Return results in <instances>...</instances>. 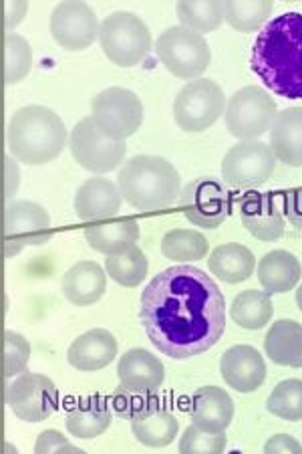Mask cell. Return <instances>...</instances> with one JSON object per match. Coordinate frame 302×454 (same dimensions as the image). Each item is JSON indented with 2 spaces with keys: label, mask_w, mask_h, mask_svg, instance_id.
Returning <instances> with one entry per match:
<instances>
[{
  "label": "cell",
  "mask_w": 302,
  "mask_h": 454,
  "mask_svg": "<svg viewBox=\"0 0 302 454\" xmlns=\"http://www.w3.org/2000/svg\"><path fill=\"white\" fill-rule=\"evenodd\" d=\"M147 338L172 360H190L212 349L226 329V301L212 277L194 265L161 270L139 299Z\"/></svg>",
  "instance_id": "6da1fadb"
},
{
  "label": "cell",
  "mask_w": 302,
  "mask_h": 454,
  "mask_svg": "<svg viewBox=\"0 0 302 454\" xmlns=\"http://www.w3.org/2000/svg\"><path fill=\"white\" fill-rule=\"evenodd\" d=\"M252 71L272 93L284 99H302V14L284 12L256 36Z\"/></svg>",
  "instance_id": "7a4b0ae2"
},
{
  "label": "cell",
  "mask_w": 302,
  "mask_h": 454,
  "mask_svg": "<svg viewBox=\"0 0 302 454\" xmlns=\"http://www.w3.org/2000/svg\"><path fill=\"white\" fill-rule=\"evenodd\" d=\"M6 144L12 158L28 166L53 162L67 144V128L53 109L45 106L20 107L6 128Z\"/></svg>",
  "instance_id": "3957f363"
},
{
  "label": "cell",
  "mask_w": 302,
  "mask_h": 454,
  "mask_svg": "<svg viewBox=\"0 0 302 454\" xmlns=\"http://www.w3.org/2000/svg\"><path fill=\"white\" fill-rule=\"evenodd\" d=\"M117 186L125 202L142 212L169 208L182 194L178 170L159 156L128 160L117 174Z\"/></svg>",
  "instance_id": "277c9868"
},
{
  "label": "cell",
  "mask_w": 302,
  "mask_h": 454,
  "mask_svg": "<svg viewBox=\"0 0 302 454\" xmlns=\"http://www.w3.org/2000/svg\"><path fill=\"white\" fill-rule=\"evenodd\" d=\"M99 45L113 65L129 69L150 55L151 33L137 14L117 11L101 20Z\"/></svg>",
  "instance_id": "5b68a950"
},
{
  "label": "cell",
  "mask_w": 302,
  "mask_h": 454,
  "mask_svg": "<svg viewBox=\"0 0 302 454\" xmlns=\"http://www.w3.org/2000/svg\"><path fill=\"white\" fill-rule=\"evenodd\" d=\"M158 57L174 77L194 82L210 67L212 51L205 36L186 27H169L158 36Z\"/></svg>",
  "instance_id": "8992f818"
},
{
  "label": "cell",
  "mask_w": 302,
  "mask_h": 454,
  "mask_svg": "<svg viewBox=\"0 0 302 454\" xmlns=\"http://www.w3.org/2000/svg\"><path fill=\"white\" fill-rule=\"evenodd\" d=\"M278 115L276 101L262 87L248 85L236 91L226 104V128L242 142L258 140L270 131Z\"/></svg>",
  "instance_id": "52a82bcc"
},
{
  "label": "cell",
  "mask_w": 302,
  "mask_h": 454,
  "mask_svg": "<svg viewBox=\"0 0 302 454\" xmlns=\"http://www.w3.org/2000/svg\"><path fill=\"white\" fill-rule=\"evenodd\" d=\"M226 95L212 79H194L180 90L174 101L175 123L190 134L212 128L226 112Z\"/></svg>",
  "instance_id": "ba28073f"
},
{
  "label": "cell",
  "mask_w": 302,
  "mask_h": 454,
  "mask_svg": "<svg viewBox=\"0 0 302 454\" xmlns=\"http://www.w3.org/2000/svg\"><path fill=\"white\" fill-rule=\"evenodd\" d=\"M91 117L103 134L125 142L143 123V104L134 91L125 87H109L95 95Z\"/></svg>",
  "instance_id": "9c48e42d"
},
{
  "label": "cell",
  "mask_w": 302,
  "mask_h": 454,
  "mask_svg": "<svg viewBox=\"0 0 302 454\" xmlns=\"http://www.w3.org/2000/svg\"><path fill=\"white\" fill-rule=\"evenodd\" d=\"M71 156L75 162L93 174H107L113 172L123 164L128 145L121 140H113L103 134L95 126L93 117H83L75 128L71 129L69 136Z\"/></svg>",
  "instance_id": "30bf717a"
},
{
  "label": "cell",
  "mask_w": 302,
  "mask_h": 454,
  "mask_svg": "<svg viewBox=\"0 0 302 454\" xmlns=\"http://www.w3.org/2000/svg\"><path fill=\"white\" fill-rule=\"evenodd\" d=\"M6 404L25 422H43L58 410V390L45 373L23 372L6 387Z\"/></svg>",
  "instance_id": "8fae6325"
},
{
  "label": "cell",
  "mask_w": 302,
  "mask_h": 454,
  "mask_svg": "<svg viewBox=\"0 0 302 454\" xmlns=\"http://www.w3.org/2000/svg\"><path fill=\"white\" fill-rule=\"evenodd\" d=\"M275 168L276 156L268 144L238 142L222 160V180L232 188H256L270 180Z\"/></svg>",
  "instance_id": "7c38bea8"
},
{
  "label": "cell",
  "mask_w": 302,
  "mask_h": 454,
  "mask_svg": "<svg viewBox=\"0 0 302 454\" xmlns=\"http://www.w3.org/2000/svg\"><path fill=\"white\" fill-rule=\"evenodd\" d=\"M180 208L191 224L200 229H218L232 212L228 190L213 178H197L182 190Z\"/></svg>",
  "instance_id": "4fadbf2b"
},
{
  "label": "cell",
  "mask_w": 302,
  "mask_h": 454,
  "mask_svg": "<svg viewBox=\"0 0 302 454\" xmlns=\"http://www.w3.org/2000/svg\"><path fill=\"white\" fill-rule=\"evenodd\" d=\"M50 216L36 202L12 200L4 208V254H19L27 245L39 247L50 240Z\"/></svg>",
  "instance_id": "5bb4252c"
},
{
  "label": "cell",
  "mask_w": 302,
  "mask_h": 454,
  "mask_svg": "<svg viewBox=\"0 0 302 454\" xmlns=\"http://www.w3.org/2000/svg\"><path fill=\"white\" fill-rule=\"evenodd\" d=\"M99 19L89 4L61 3L50 12L49 31L58 47L83 51L99 39Z\"/></svg>",
  "instance_id": "9a60e30c"
},
{
  "label": "cell",
  "mask_w": 302,
  "mask_h": 454,
  "mask_svg": "<svg viewBox=\"0 0 302 454\" xmlns=\"http://www.w3.org/2000/svg\"><path fill=\"white\" fill-rule=\"evenodd\" d=\"M220 372L224 382L240 394L258 390L267 380V364L260 351L252 346H232L226 349L220 360Z\"/></svg>",
  "instance_id": "2e32d148"
},
{
  "label": "cell",
  "mask_w": 302,
  "mask_h": 454,
  "mask_svg": "<svg viewBox=\"0 0 302 454\" xmlns=\"http://www.w3.org/2000/svg\"><path fill=\"white\" fill-rule=\"evenodd\" d=\"M240 218L244 229L258 240H278L284 234V216L275 196L248 192L240 200Z\"/></svg>",
  "instance_id": "e0dca14e"
},
{
  "label": "cell",
  "mask_w": 302,
  "mask_h": 454,
  "mask_svg": "<svg viewBox=\"0 0 302 454\" xmlns=\"http://www.w3.org/2000/svg\"><path fill=\"white\" fill-rule=\"evenodd\" d=\"M117 357V340L107 329H89L71 343L67 362L79 372H97L107 368Z\"/></svg>",
  "instance_id": "ac0fdd59"
},
{
  "label": "cell",
  "mask_w": 302,
  "mask_h": 454,
  "mask_svg": "<svg viewBox=\"0 0 302 454\" xmlns=\"http://www.w3.org/2000/svg\"><path fill=\"white\" fill-rule=\"evenodd\" d=\"M121 190L112 180L91 178L77 190L75 212L83 223L112 218L121 208Z\"/></svg>",
  "instance_id": "d6986e66"
},
{
  "label": "cell",
  "mask_w": 302,
  "mask_h": 454,
  "mask_svg": "<svg viewBox=\"0 0 302 454\" xmlns=\"http://www.w3.org/2000/svg\"><path fill=\"white\" fill-rule=\"evenodd\" d=\"M190 416L205 432H226L234 419V402L222 387L204 386L191 396Z\"/></svg>",
  "instance_id": "ffe728a7"
},
{
  "label": "cell",
  "mask_w": 302,
  "mask_h": 454,
  "mask_svg": "<svg viewBox=\"0 0 302 454\" xmlns=\"http://www.w3.org/2000/svg\"><path fill=\"white\" fill-rule=\"evenodd\" d=\"M117 376H120V384L129 387V390L156 392L164 384L166 368L151 351L136 348L125 351L120 357Z\"/></svg>",
  "instance_id": "44dd1931"
},
{
  "label": "cell",
  "mask_w": 302,
  "mask_h": 454,
  "mask_svg": "<svg viewBox=\"0 0 302 454\" xmlns=\"http://www.w3.org/2000/svg\"><path fill=\"white\" fill-rule=\"evenodd\" d=\"M112 402L105 396H99V394L85 396L69 408L65 416V427L81 441H91L112 427Z\"/></svg>",
  "instance_id": "7402d4cb"
},
{
  "label": "cell",
  "mask_w": 302,
  "mask_h": 454,
  "mask_svg": "<svg viewBox=\"0 0 302 454\" xmlns=\"http://www.w3.org/2000/svg\"><path fill=\"white\" fill-rule=\"evenodd\" d=\"M107 289V275L97 262L79 261L63 277V295L77 307L97 303Z\"/></svg>",
  "instance_id": "603a6c76"
},
{
  "label": "cell",
  "mask_w": 302,
  "mask_h": 454,
  "mask_svg": "<svg viewBox=\"0 0 302 454\" xmlns=\"http://www.w3.org/2000/svg\"><path fill=\"white\" fill-rule=\"evenodd\" d=\"M270 148L283 164L302 166V107H289L276 115L270 128Z\"/></svg>",
  "instance_id": "cb8c5ba5"
},
{
  "label": "cell",
  "mask_w": 302,
  "mask_h": 454,
  "mask_svg": "<svg viewBox=\"0 0 302 454\" xmlns=\"http://www.w3.org/2000/svg\"><path fill=\"white\" fill-rule=\"evenodd\" d=\"M83 234L93 251L112 256L136 247L142 232H139V223L136 218H120V221L85 226Z\"/></svg>",
  "instance_id": "d4e9b609"
},
{
  "label": "cell",
  "mask_w": 302,
  "mask_h": 454,
  "mask_svg": "<svg viewBox=\"0 0 302 454\" xmlns=\"http://www.w3.org/2000/svg\"><path fill=\"white\" fill-rule=\"evenodd\" d=\"M302 277L300 261L289 251H270L258 262V281L268 295H280L297 287Z\"/></svg>",
  "instance_id": "484cf974"
},
{
  "label": "cell",
  "mask_w": 302,
  "mask_h": 454,
  "mask_svg": "<svg viewBox=\"0 0 302 454\" xmlns=\"http://www.w3.org/2000/svg\"><path fill=\"white\" fill-rule=\"evenodd\" d=\"M264 351L278 365L302 368V325L294 319H278L264 338Z\"/></svg>",
  "instance_id": "4316f807"
},
{
  "label": "cell",
  "mask_w": 302,
  "mask_h": 454,
  "mask_svg": "<svg viewBox=\"0 0 302 454\" xmlns=\"http://www.w3.org/2000/svg\"><path fill=\"white\" fill-rule=\"evenodd\" d=\"M254 254L250 248L238 243L220 245L212 251L208 267L213 277H218L224 283H244L254 273Z\"/></svg>",
  "instance_id": "83f0119b"
},
{
  "label": "cell",
  "mask_w": 302,
  "mask_h": 454,
  "mask_svg": "<svg viewBox=\"0 0 302 454\" xmlns=\"http://www.w3.org/2000/svg\"><path fill=\"white\" fill-rule=\"evenodd\" d=\"M131 432H134L137 442L150 446V449H164L178 436L180 422L169 410L158 406L151 412L131 420Z\"/></svg>",
  "instance_id": "f1b7e54d"
},
{
  "label": "cell",
  "mask_w": 302,
  "mask_h": 454,
  "mask_svg": "<svg viewBox=\"0 0 302 454\" xmlns=\"http://www.w3.org/2000/svg\"><path fill=\"white\" fill-rule=\"evenodd\" d=\"M230 315L236 325L248 329V332H258V329L270 324L272 315H275V305H272L267 291L248 289L234 297Z\"/></svg>",
  "instance_id": "f546056e"
},
{
  "label": "cell",
  "mask_w": 302,
  "mask_h": 454,
  "mask_svg": "<svg viewBox=\"0 0 302 454\" xmlns=\"http://www.w3.org/2000/svg\"><path fill=\"white\" fill-rule=\"evenodd\" d=\"M175 14H178L182 27L190 28L194 33H210L224 23V3L220 0H182L175 4Z\"/></svg>",
  "instance_id": "4dcf8cb0"
},
{
  "label": "cell",
  "mask_w": 302,
  "mask_h": 454,
  "mask_svg": "<svg viewBox=\"0 0 302 454\" xmlns=\"http://www.w3.org/2000/svg\"><path fill=\"white\" fill-rule=\"evenodd\" d=\"M275 6L268 0H230L224 3L226 23L240 33H252L270 23Z\"/></svg>",
  "instance_id": "1f68e13d"
},
{
  "label": "cell",
  "mask_w": 302,
  "mask_h": 454,
  "mask_svg": "<svg viewBox=\"0 0 302 454\" xmlns=\"http://www.w3.org/2000/svg\"><path fill=\"white\" fill-rule=\"evenodd\" d=\"M210 243L202 232L197 231H183L175 229L164 234L161 239V253L169 261H202L205 253H208Z\"/></svg>",
  "instance_id": "d6a6232c"
},
{
  "label": "cell",
  "mask_w": 302,
  "mask_h": 454,
  "mask_svg": "<svg viewBox=\"0 0 302 454\" xmlns=\"http://www.w3.org/2000/svg\"><path fill=\"white\" fill-rule=\"evenodd\" d=\"M147 256L137 245L121 254H112L105 259V270L121 287H137L147 277Z\"/></svg>",
  "instance_id": "836d02e7"
},
{
  "label": "cell",
  "mask_w": 302,
  "mask_h": 454,
  "mask_svg": "<svg viewBox=\"0 0 302 454\" xmlns=\"http://www.w3.org/2000/svg\"><path fill=\"white\" fill-rule=\"evenodd\" d=\"M33 69V49L20 35L4 36V83L17 85Z\"/></svg>",
  "instance_id": "e575fe53"
},
{
  "label": "cell",
  "mask_w": 302,
  "mask_h": 454,
  "mask_svg": "<svg viewBox=\"0 0 302 454\" xmlns=\"http://www.w3.org/2000/svg\"><path fill=\"white\" fill-rule=\"evenodd\" d=\"M267 408L270 414L286 422L302 420V380H284L268 396Z\"/></svg>",
  "instance_id": "d590c367"
},
{
  "label": "cell",
  "mask_w": 302,
  "mask_h": 454,
  "mask_svg": "<svg viewBox=\"0 0 302 454\" xmlns=\"http://www.w3.org/2000/svg\"><path fill=\"white\" fill-rule=\"evenodd\" d=\"M109 402H112L113 412L123 420H136L139 416H143L161 406L156 392L129 390V387H125L121 384L115 387V392L112 394V400Z\"/></svg>",
  "instance_id": "8d00e7d4"
},
{
  "label": "cell",
  "mask_w": 302,
  "mask_h": 454,
  "mask_svg": "<svg viewBox=\"0 0 302 454\" xmlns=\"http://www.w3.org/2000/svg\"><path fill=\"white\" fill-rule=\"evenodd\" d=\"M226 432H205L202 428H197L196 424H191L180 438L178 450L182 454H220L226 450Z\"/></svg>",
  "instance_id": "74e56055"
},
{
  "label": "cell",
  "mask_w": 302,
  "mask_h": 454,
  "mask_svg": "<svg viewBox=\"0 0 302 454\" xmlns=\"http://www.w3.org/2000/svg\"><path fill=\"white\" fill-rule=\"evenodd\" d=\"M28 360H31V346L17 332H4L3 335V376L11 380L23 373Z\"/></svg>",
  "instance_id": "f35d334b"
},
{
  "label": "cell",
  "mask_w": 302,
  "mask_h": 454,
  "mask_svg": "<svg viewBox=\"0 0 302 454\" xmlns=\"http://www.w3.org/2000/svg\"><path fill=\"white\" fill-rule=\"evenodd\" d=\"M35 452L36 454H53V452H73V454H81L77 446H73L67 438H65L61 432L57 430H45L41 432L39 438H36L35 444Z\"/></svg>",
  "instance_id": "ab89813d"
},
{
  "label": "cell",
  "mask_w": 302,
  "mask_h": 454,
  "mask_svg": "<svg viewBox=\"0 0 302 454\" xmlns=\"http://www.w3.org/2000/svg\"><path fill=\"white\" fill-rule=\"evenodd\" d=\"M264 452L275 454V452H286V454H302V444L292 438L290 434H276L272 436L270 441L264 444Z\"/></svg>",
  "instance_id": "60d3db41"
},
{
  "label": "cell",
  "mask_w": 302,
  "mask_h": 454,
  "mask_svg": "<svg viewBox=\"0 0 302 454\" xmlns=\"http://www.w3.org/2000/svg\"><path fill=\"white\" fill-rule=\"evenodd\" d=\"M284 212L289 223L294 229L302 231V188L292 190V192H286L284 196Z\"/></svg>",
  "instance_id": "b9f144b4"
},
{
  "label": "cell",
  "mask_w": 302,
  "mask_h": 454,
  "mask_svg": "<svg viewBox=\"0 0 302 454\" xmlns=\"http://www.w3.org/2000/svg\"><path fill=\"white\" fill-rule=\"evenodd\" d=\"M20 172L17 162L11 156H4V199L11 200L19 190Z\"/></svg>",
  "instance_id": "7bdbcfd3"
},
{
  "label": "cell",
  "mask_w": 302,
  "mask_h": 454,
  "mask_svg": "<svg viewBox=\"0 0 302 454\" xmlns=\"http://www.w3.org/2000/svg\"><path fill=\"white\" fill-rule=\"evenodd\" d=\"M28 12L27 3H4V27L12 31L14 27L23 23L25 14Z\"/></svg>",
  "instance_id": "ee69618b"
},
{
  "label": "cell",
  "mask_w": 302,
  "mask_h": 454,
  "mask_svg": "<svg viewBox=\"0 0 302 454\" xmlns=\"http://www.w3.org/2000/svg\"><path fill=\"white\" fill-rule=\"evenodd\" d=\"M297 305L300 307V311H302V285H300L298 291H297Z\"/></svg>",
  "instance_id": "f6af8a7d"
}]
</instances>
